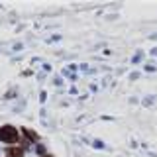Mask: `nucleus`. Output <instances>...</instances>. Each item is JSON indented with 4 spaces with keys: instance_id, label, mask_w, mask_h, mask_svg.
<instances>
[{
    "instance_id": "obj_2",
    "label": "nucleus",
    "mask_w": 157,
    "mask_h": 157,
    "mask_svg": "<svg viewBox=\"0 0 157 157\" xmlns=\"http://www.w3.org/2000/svg\"><path fill=\"white\" fill-rule=\"evenodd\" d=\"M6 157H24V149L20 145H12L6 149Z\"/></svg>"
},
{
    "instance_id": "obj_3",
    "label": "nucleus",
    "mask_w": 157,
    "mask_h": 157,
    "mask_svg": "<svg viewBox=\"0 0 157 157\" xmlns=\"http://www.w3.org/2000/svg\"><path fill=\"white\" fill-rule=\"evenodd\" d=\"M24 134H26L28 140H33V141H39V136L36 134L33 130H29V128H24Z\"/></svg>"
},
{
    "instance_id": "obj_1",
    "label": "nucleus",
    "mask_w": 157,
    "mask_h": 157,
    "mask_svg": "<svg viewBox=\"0 0 157 157\" xmlns=\"http://www.w3.org/2000/svg\"><path fill=\"white\" fill-rule=\"evenodd\" d=\"M0 141L2 144H8V145H14V144H18L20 141V134H18V130L14 126H0Z\"/></svg>"
},
{
    "instance_id": "obj_4",
    "label": "nucleus",
    "mask_w": 157,
    "mask_h": 157,
    "mask_svg": "<svg viewBox=\"0 0 157 157\" xmlns=\"http://www.w3.org/2000/svg\"><path fill=\"white\" fill-rule=\"evenodd\" d=\"M41 157H53V155H49V153H45V155H41Z\"/></svg>"
}]
</instances>
